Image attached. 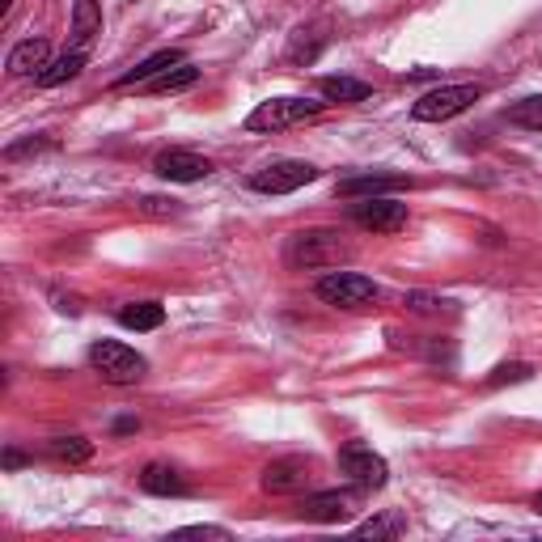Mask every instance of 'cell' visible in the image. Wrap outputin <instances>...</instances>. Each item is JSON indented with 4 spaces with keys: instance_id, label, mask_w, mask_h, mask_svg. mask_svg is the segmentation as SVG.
Listing matches in <instances>:
<instances>
[{
    "instance_id": "obj_26",
    "label": "cell",
    "mask_w": 542,
    "mask_h": 542,
    "mask_svg": "<svg viewBox=\"0 0 542 542\" xmlns=\"http://www.w3.org/2000/svg\"><path fill=\"white\" fill-rule=\"evenodd\" d=\"M407 305H411L415 314H437L445 301L441 297H428V293H407Z\"/></svg>"
},
{
    "instance_id": "obj_10",
    "label": "cell",
    "mask_w": 542,
    "mask_h": 542,
    "mask_svg": "<svg viewBox=\"0 0 542 542\" xmlns=\"http://www.w3.org/2000/svg\"><path fill=\"white\" fill-rule=\"evenodd\" d=\"M352 492H314L301 500V517L305 521H318V526H335V521H348L352 517Z\"/></svg>"
},
{
    "instance_id": "obj_28",
    "label": "cell",
    "mask_w": 542,
    "mask_h": 542,
    "mask_svg": "<svg viewBox=\"0 0 542 542\" xmlns=\"http://www.w3.org/2000/svg\"><path fill=\"white\" fill-rule=\"evenodd\" d=\"M17 466H26V454H17V449H5V471H17Z\"/></svg>"
},
{
    "instance_id": "obj_8",
    "label": "cell",
    "mask_w": 542,
    "mask_h": 542,
    "mask_svg": "<svg viewBox=\"0 0 542 542\" xmlns=\"http://www.w3.org/2000/svg\"><path fill=\"white\" fill-rule=\"evenodd\" d=\"M352 221L369 233H399L407 229V204H399L394 195H365L360 204H352Z\"/></svg>"
},
{
    "instance_id": "obj_29",
    "label": "cell",
    "mask_w": 542,
    "mask_h": 542,
    "mask_svg": "<svg viewBox=\"0 0 542 542\" xmlns=\"http://www.w3.org/2000/svg\"><path fill=\"white\" fill-rule=\"evenodd\" d=\"M9 9H13V0H0V17H9Z\"/></svg>"
},
{
    "instance_id": "obj_1",
    "label": "cell",
    "mask_w": 542,
    "mask_h": 542,
    "mask_svg": "<svg viewBox=\"0 0 542 542\" xmlns=\"http://www.w3.org/2000/svg\"><path fill=\"white\" fill-rule=\"evenodd\" d=\"M288 267H339L352 259V242L343 238L339 229H301L288 238V250H284Z\"/></svg>"
},
{
    "instance_id": "obj_2",
    "label": "cell",
    "mask_w": 542,
    "mask_h": 542,
    "mask_svg": "<svg viewBox=\"0 0 542 542\" xmlns=\"http://www.w3.org/2000/svg\"><path fill=\"white\" fill-rule=\"evenodd\" d=\"M89 365H94L102 373V382H111V386H132L144 377V356L119 339H98L94 348H89Z\"/></svg>"
},
{
    "instance_id": "obj_30",
    "label": "cell",
    "mask_w": 542,
    "mask_h": 542,
    "mask_svg": "<svg viewBox=\"0 0 542 542\" xmlns=\"http://www.w3.org/2000/svg\"><path fill=\"white\" fill-rule=\"evenodd\" d=\"M534 509H538V513H542V492H538V496H534Z\"/></svg>"
},
{
    "instance_id": "obj_27",
    "label": "cell",
    "mask_w": 542,
    "mask_h": 542,
    "mask_svg": "<svg viewBox=\"0 0 542 542\" xmlns=\"http://www.w3.org/2000/svg\"><path fill=\"white\" fill-rule=\"evenodd\" d=\"M178 534H195V538H229V530H221V526H187V530H178Z\"/></svg>"
},
{
    "instance_id": "obj_19",
    "label": "cell",
    "mask_w": 542,
    "mask_h": 542,
    "mask_svg": "<svg viewBox=\"0 0 542 542\" xmlns=\"http://www.w3.org/2000/svg\"><path fill=\"white\" fill-rule=\"evenodd\" d=\"M195 81H200V68L183 60V64H174L166 72H157V77L149 81V89H153V94H178V89H191Z\"/></svg>"
},
{
    "instance_id": "obj_24",
    "label": "cell",
    "mask_w": 542,
    "mask_h": 542,
    "mask_svg": "<svg viewBox=\"0 0 542 542\" xmlns=\"http://www.w3.org/2000/svg\"><path fill=\"white\" fill-rule=\"evenodd\" d=\"M530 365H500V369H492V377H487V386H504V382H530Z\"/></svg>"
},
{
    "instance_id": "obj_16",
    "label": "cell",
    "mask_w": 542,
    "mask_h": 542,
    "mask_svg": "<svg viewBox=\"0 0 542 542\" xmlns=\"http://www.w3.org/2000/svg\"><path fill=\"white\" fill-rule=\"evenodd\" d=\"M174 64H183V51H174V47H166V51H153L149 60H140L136 68H128L123 77L115 81L119 89H128V85H140V81H153L157 72H166V68H174Z\"/></svg>"
},
{
    "instance_id": "obj_18",
    "label": "cell",
    "mask_w": 542,
    "mask_h": 542,
    "mask_svg": "<svg viewBox=\"0 0 542 542\" xmlns=\"http://www.w3.org/2000/svg\"><path fill=\"white\" fill-rule=\"evenodd\" d=\"M119 322H123L128 331H157L161 322H166V305H157V301L123 305V310H119Z\"/></svg>"
},
{
    "instance_id": "obj_22",
    "label": "cell",
    "mask_w": 542,
    "mask_h": 542,
    "mask_svg": "<svg viewBox=\"0 0 542 542\" xmlns=\"http://www.w3.org/2000/svg\"><path fill=\"white\" fill-rule=\"evenodd\" d=\"M51 454L68 466H81V462L94 458V445H89L85 437H60V441H51Z\"/></svg>"
},
{
    "instance_id": "obj_9",
    "label": "cell",
    "mask_w": 542,
    "mask_h": 542,
    "mask_svg": "<svg viewBox=\"0 0 542 542\" xmlns=\"http://www.w3.org/2000/svg\"><path fill=\"white\" fill-rule=\"evenodd\" d=\"M153 170L166 178V183H200V178L212 174V161L191 153V149H166V153H157Z\"/></svg>"
},
{
    "instance_id": "obj_13",
    "label": "cell",
    "mask_w": 542,
    "mask_h": 542,
    "mask_svg": "<svg viewBox=\"0 0 542 542\" xmlns=\"http://www.w3.org/2000/svg\"><path fill=\"white\" fill-rule=\"evenodd\" d=\"M407 187L403 174H356V178H339V195L348 200H365V195H390Z\"/></svg>"
},
{
    "instance_id": "obj_11",
    "label": "cell",
    "mask_w": 542,
    "mask_h": 542,
    "mask_svg": "<svg viewBox=\"0 0 542 542\" xmlns=\"http://www.w3.org/2000/svg\"><path fill=\"white\" fill-rule=\"evenodd\" d=\"M310 483V458H280V462H271L267 471H263V487L267 492H301V487Z\"/></svg>"
},
{
    "instance_id": "obj_4",
    "label": "cell",
    "mask_w": 542,
    "mask_h": 542,
    "mask_svg": "<svg viewBox=\"0 0 542 542\" xmlns=\"http://www.w3.org/2000/svg\"><path fill=\"white\" fill-rule=\"evenodd\" d=\"M483 98V85H437L432 94H424L420 102L411 106V119L420 123H445L462 111H471V106Z\"/></svg>"
},
{
    "instance_id": "obj_6",
    "label": "cell",
    "mask_w": 542,
    "mask_h": 542,
    "mask_svg": "<svg viewBox=\"0 0 542 542\" xmlns=\"http://www.w3.org/2000/svg\"><path fill=\"white\" fill-rule=\"evenodd\" d=\"M339 471L356 487H365V492H377V487H386V479H390L386 458L373 454V445H365V441H348L339 449Z\"/></svg>"
},
{
    "instance_id": "obj_25",
    "label": "cell",
    "mask_w": 542,
    "mask_h": 542,
    "mask_svg": "<svg viewBox=\"0 0 542 542\" xmlns=\"http://www.w3.org/2000/svg\"><path fill=\"white\" fill-rule=\"evenodd\" d=\"M140 208L149 216H178V200H161V195H144Z\"/></svg>"
},
{
    "instance_id": "obj_14",
    "label": "cell",
    "mask_w": 542,
    "mask_h": 542,
    "mask_svg": "<svg viewBox=\"0 0 542 542\" xmlns=\"http://www.w3.org/2000/svg\"><path fill=\"white\" fill-rule=\"evenodd\" d=\"M140 487L149 496H187V479L174 471V466H166V462H149L140 471Z\"/></svg>"
},
{
    "instance_id": "obj_21",
    "label": "cell",
    "mask_w": 542,
    "mask_h": 542,
    "mask_svg": "<svg viewBox=\"0 0 542 542\" xmlns=\"http://www.w3.org/2000/svg\"><path fill=\"white\" fill-rule=\"evenodd\" d=\"M504 119L517 123V128H526V132H542V94L513 102L509 111H504Z\"/></svg>"
},
{
    "instance_id": "obj_3",
    "label": "cell",
    "mask_w": 542,
    "mask_h": 542,
    "mask_svg": "<svg viewBox=\"0 0 542 542\" xmlns=\"http://www.w3.org/2000/svg\"><path fill=\"white\" fill-rule=\"evenodd\" d=\"M318 111H322V102H310V98H271L246 115V132H284V128H297V123L314 119Z\"/></svg>"
},
{
    "instance_id": "obj_17",
    "label": "cell",
    "mask_w": 542,
    "mask_h": 542,
    "mask_svg": "<svg viewBox=\"0 0 542 542\" xmlns=\"http://www.w3.org/2000/svg\"><path fill=\"white\" fill-rule=\"evenodd\" d=\"M81 68H85V51H64V56H56L51 60L39 77H34V85H43V89H56V85H64V81H72V77H81Z\"/></svg>"
},
{
    "instance_id": "obj_15",
    "label": "cell",
    "mask_w": 542,
    "mask_h": 542,
    "mask_svg": "<svg viewBox=\"0 0 542 542\" xmlns=\"http://www.w3.org/2000/svg\"><path fill=\"white\" fill-rule=\"evenodd\" d=\"M102 34V5L98 0H77L72 5V47L85 51V43H94Z\"/></svg>"
},
{
    "instance_id": "obj_12",
    "label": "cell",
    "mask_w": 542,
    "mask_h": 542,
    "mask_svg": "<svg viewBox=\"0 0 542 542\" xmlns=\"http://www.w3.org/2000/svg\"><path fill=\"white\" fill-rule=\"evenodd\" d=\"M47 64H51L47 39H22L9 51V72H13V77H39Z\"/></svg>"
},
{
    "instance_id": "obj_5",
    "label": "cell",
    "mask_w": 542,
    "mask_h": 542,
    "mask_svg": "<svg viewBox=\"0 0 542 542\" xmlns=\"http://www.w3.org/2000/svg\"><path fill=\"white\" fill-rule=\"evenodd\" d=\"M314 178H318V166H310V161L280 157V161H267L263 170L250 174V187H255L259 195H293L305 183H314Z\"/></svg>"
},
{
    "instance_id": "obj_7",
    "label": "cell",
    "mask_w": 542,
    "mask_h": 542,
    "mask_svg": "<svg viewBox=\"0 0 542 542\" xmlns=\"http://www.w3.org/2000/svg\"><path fill=\"white\" fill-rule=\"evenodd\" d=\"M318 297L335 305V310H360V305H369L377 297V284L369 276H360V271H331V276L318 280Z\"/></svg>"
},
{
    "instance_id": "obj_23",
    "label": "cell",
    "mask_w": 542,
    "mask_h": 542,
    "mask_svg": "<svg viewBox=\"0 0 542 542\" xmlns=\"http://www.w3.org/2000/svg\"><path fill=\"white\" fill-rule=\"evenodd\" d=\"M360 538H394V534H403V521L399 517H373L365 521V526H356Z\"/></svg>"
},
{
    "instance_id": "obj_20",
    "label": "cell",
    "mask_w": 542,
    "mask_h": 542,
    "mask_svg": "<svg viewBox=\"0 0 542 542\" xmlns=\"http://www.w3.org/2000/svg\"><path fill=\"white\" fill-rule=\"evenodd\" d=\"M318 89L327 102H365L369 98V85L356 81V77H322Z\"/></svg>"
}]
</instances>
